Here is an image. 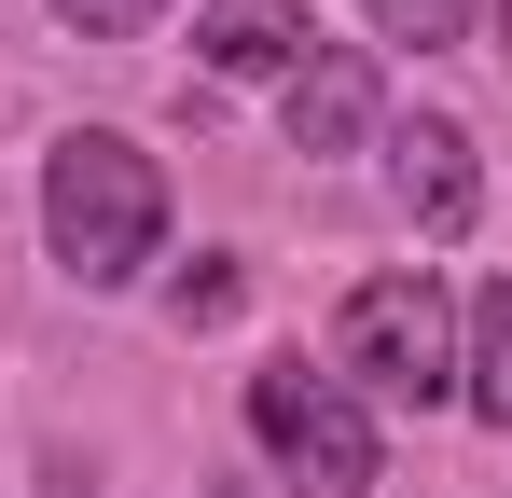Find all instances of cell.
<instances>
[{
	"label": "cell",
	"mask_w": 512,
	"mask_h": 498,
	"mask_svg": "<svg viewBox=\"0 0 512 498\" xmlns=\"http://www.w3.org/2000/svg\"><path fill=\"white\" fill-rule=\"evenodd\" d=\"M333 360L346 388H388V402H443L457 388V305H443V277L402 263V277H360L333 319Z\"/></svg>",
	"instance_id": "3"
},
{
	"label": "cell",
	"mask_w": 512,
	"mask_h": 498,
	"mask_svg": "<svg viewBox=\"0 0 512 498\" xmlns=\"http://www.w3.org/2000/svg\"><path fill=\"white\" fill-rule=\"evenodd\" d=\"M250 443L277 457L291 498H374V485H388L360 388H346V374H305V360H263V374H250Z\"/></svg>",
	"instance_id": "2"
},
{
	"label": "cell",
	"mask_w": 512,
	"mask_h": 498,
	"mask_svg": "<svg viewBox=\"0 0 512 498\" xmlns=\"http://www.w3.org/2000/svg\"><path fill=\"white\" fill-rule=\"evenodd\" d=\"M499 56H512V0H499Z\"/></svg>",
	"instance_id": "11"
},
{
	"label": "cell",
	"mask_w": 512,
	"mask_h": 498,
	"mask_svg": "<svg viewBox=\"0 0 512 498\" xmlns=\"http://www.w3.org/2000/svg\"><path fill=\"white\" fill-rule=\"evenodd\" d=\"M167 0H56V28H84V42H139Z\"/></svg>",
	"instance_id": "10"
},
{
	"label": "cell",
	"mask_w": 512,
	"mask_h": 498,
	"mask_svg": "<svg viewBox=\"0 0 512 498\" xmlns=\"http://www.w3.org/2000/svg\"><path fill=\"white\" fill-rule=\"evenodd\" d=\"M42 249L84 277V291H125L153 249H167V166L111 125H70L42 153Z\"/></svg>",
	"instance_id": "1"
},
{
	"label": "cell",
	"mask_w": 512,
	"mask_h": 498,
	"mask_svg": "<svg viewBox=\"0 0 512 498\" xmlns=\"http://www.w3.org/2000/svg\"><path fill=\"white\" fill-rule=\"evenodd\" d=\"M194 56L222 83H291L319 56V28H305V0H208V14H194Z\"/></svg>",
	"instance_id": "6"
},
{
	"label": "cell",
	"mask_w": 512,
	"mask_h": 498,
	"mask_svg": "<svg viewBox=\"0 0 512 498\" xmlns=\"http://www.w3.org/2000/svg\"><path fill=\"white\" fill-rule=\"evenodd\" d=\"M236 305H250V277H236L222 249H194V263H180V277H167V319H180V332H222V319H236Z\"/></svg>",
	"instance_id": "8"
},
{
	"label": "cell",
	"mask_w": 512,
	"mask_h": 498,
	"mask_svg": "<svg viewBox=\"0 0 512 498\" xmlns=\"http://www.w3.org/2000/svg\"><path fill=\"white\" fill-rule=\"evenodd\" d=\"M388 180H402L416 236H471V208H485V166H471V125H443V111H416V125L388 139Z\"/></svg>",
	"instance_id": "5"
},
{
	"label": "cell",
	"mask_w": 512,
	"mask_h": 498,
	"mask_svg": "<svg viewBox=\"0 0 512 498\" xmlns=\"http://www.w3.org/2000/svg\"><path fill=\"white\" fill-rule=\"evenodd\" d=\"M457 402L512 429V277H485V291H471V332H457Z\"/></svg>",
	"instance_id": "7"
},
{
	"label": "cell",
	"mask_w": 512,
	"mask_h": 498,
	"mask_svg": "<svg viewBox=\"0 0 512 498\" xmlns=\"http://www.w3.org/2000/svg\"><path fill=\"white\" fill-rule=\"evenodd\" d=\"M360 14H374V42H416V56H443V42H457L485 0H360Z\"/></svg>",
	"instance_id": "9"
},
{
	"label": "cell",
	"mask_w": 512,
	"mask_h": 498,
	"mask_svg": "<svg viewBox=\"0 0 512 498\" xmlns=\"http://www.w3.org/2000/svg\"><path fill=\"white\" fill-rule=\"evenodd\" d=\"M277 125H291V153H360V139L388 125V83H374V42H319L305 70L277 83Z\"/></svg>",
	"instance_id": "4"
}]
</instances>
